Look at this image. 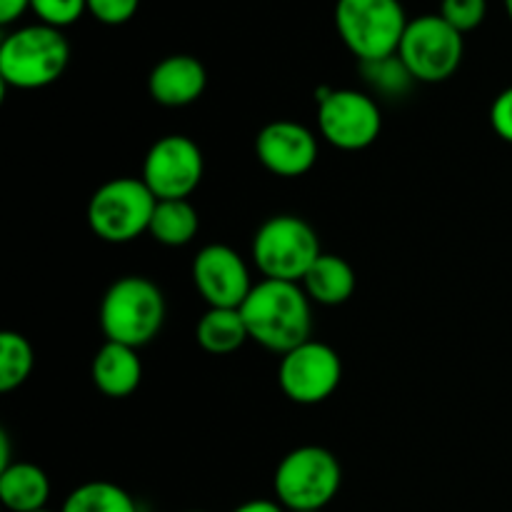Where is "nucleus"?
<instances>
[{"label": "nucleus", "instance_id": "25", "mask_svg": "<svg viewBox=\"0 0 512 512\" xmlns=\"http://www.w3.org/2000/svg\"><path fill=\"white\" fill-rule=\"evenodd\" d=\"M138 8L140 0H88V13L105 25L128 23Z\"/></svg>", "mask_w": 512, "mask_h": 512}, {"label": "nucleus", "instance_id": "1", "mask_svg": "<svg viewBox=\"0 0 512 512\" xmlns=\"http://www.w3.org/2000/svg\"><path fill=\"white\" fill-rule=\"evenodd\" d=\"M313 300L300 283L263 278L253 285L245 303L240 305L250 340L265 350L285 355L298 345L308 343L313 330Z\"/></svg>", "mask_w": 512, "mask_h": 512}, {"label": "nucleus", "instance_id": "11", "mask_svg": "<svg viewBox=\"0 0 512 512\" xmlns=\"http://www.w3.org/2000/svg\"><path fill=\"white\" fill-rule=\"evenodd\" d=\"M203 150L188 135H165L150 145L143 183L158 200H188L203 180Z\"/></svg>", "mask_w": 512, "mask_h": 512}, {"label": "nucleus", "instance_id": "28", "mask_svg": "<svg viewBox=\"0 0 512 512\" xmlns=\"http://www.w3.org/2000/svg\"><path fill=\"white\" fill-rule=\"evenodd\" d=\"M233 512H288L278 500H248V503L238 505Z\"/></svg>", "mask_w": 512, "mask_h": 512}, {"label": "nucleus", "instance_id": "31", "mask_svg": "<svg viewBox=\"0 0 512 512\" xmlns=\"http://www.w3.org/2000/svg\"><path fill=\"white\" fill-rule=\"evenodd\" d=\"M310 512H323V510H310Z\"/></svg>", "mask_w": 512, "mask_h": 512}, {"label": "nucleus", "instance_id": "19", "mask_svg": "<svg viewBox=\"0 0 512 512\" xmlns=\"http://www.w3.org/2000/svg\"><path fill=\"white\" fill-rule=\"evenodd\" d=\"M200 218L190 200H158L148 233L168 248L188 245L198 235Z\"/></svg>", "mask_w": 512, "mask_h": 512}, {"label": "nucleus", "instance_id": "3", "mask_svg": "<svg viewBox=\"0 0 512 512\" xmlns=\"http://www.w3.org/2000/svg\"><path fill=\"white\" fill-rule=\"evenodd\" d=\"M68 63V38L43 23L13 30L0 45V80L10 88H45L65 73Z\"/></svg>", "mask_w": 512, "mask_h": 512}, {"label": "nucleus", "instance_id": "20", "mask_svg": "<svg viewBox=\"0 0 512 512\" xmlns=\"http://www.w3.org/2000/svg\"><path fill=\"white\" fill-rule=\"evenodd\" d=\"M60 512H138L133 495L108 480H90L78 485L65 498Z\"/></svg>", "mask_w": 512, "mask_h": 512}, {"label": "nucleus", "instance_id": "21", "mask_svg": "<svg viewBox=\"0 0 512 512\" xmlns=\"http://www.w3.org/2000/svg\"><path fill=\"white\" fill-rule=\"evenodd\" d=\"M33 345L15 330L0 333V393H13L33 373Z\"/></svg>", "mask_w": 512, "mask_h": 512}, {"label": "nucleus", "instance_id": "15", "mask_svg": "<svg viewBox=\"0 0 512 512\" xmlns=\"http://www.w3.org/2000/svg\"><path fill=\"white\" fill-rule=\"evenodd\" d=\"M90 378L95 388L108 398H128L143 380V363L138 358V350L105 340L90 365Z\"/></svg>", "mask_w": 512, "mask_h": 512}, {"label": "nucleus", "instance_id": "18", "mask_svg": "<svg viewBox=\"0 0 512 512\" xmlns=\"http://www.w3.org/2000/svg\"><path fill=\"white\" fill-rule=\"evenodd\" d=\"M195 340L205 353L230 355L250 340L240 308H208L195 325Z\"/></svg>", "mask_w": 512, "mask_h": 512}, {"label": "nucleus", "instance_id": "7", "mask_svg": "<svg viewBox=\"0 0 512 512\" xmlns=\"http://www.w3.org/2000/svg\"><path fill=\"white\" fill-rule=\"evenodd\" d=\"M158 198L143 178H113L88 203L90 230L105 243H130L148 233Z\"/></svg>", "mask_w": 512, "mask_h": 512}, {"label": "nucleus", "instance_id": "2", "mask_svg": "<svg viewBox=\"0 0 512 512\" xmlns=\"http://www.w3.org/2000/svg\"><path fill=\"white\" fill-rule=\"evenodd\" d=\"M163 290L143 275H125L115 280L100 303V328L105 340L130 348H143L163 330Z\"/></svg>", "mask_w": 512, "mask_h": 512}, {"label": "nucleus", "instance_id": "30", "mask_svg": "<svg viewBox=\"0 0 512 512\" xmlns=\"http://www.w3.org/2000/svg\"><path fill=\"white\" fill-rule=\"evenodd\" d=\"M38 512H53V510H48V508H45V510H38Z\"/></svg>", "mask_w": 512, "mask_h": 512}, {"label": "nucleus", "instance_id": "13", "mask_svg": "<svg viewBox=\"0 0 512 512\" xmlns=\"http://www.w3.org/2000/svg\"><path fill=\"white\" fill-rule=\"evenodd\" d=\"M260 165L280 178H300L318 160V138L295 120H273L255 138Z\"/></svg>", "mask_w": 512, "mask_h": 512}, {"label": "nucleus", "instance_id": "16", "mask_svg": "<svg viewBox=\"0 0 512 512\" xmlns=\"http://www.w3.org/2000/svg\"><path fill=\"white\" fill-rule=\"evenodd\" d=\"M0 500L10 512L45 510L50 500V480L35 463H10L0 470Z\"/></svg>", "mask_w": 512, "mask_h": 512}, {"label": "nucleus", "instance_id": "32", "mask_svg": "<svg viewBox=\"0 0 512 512\" xmlns=\"http://www.w3.org/2000/svg\"><path fill=\"white\" fill-rule=\"evenodd\" d=\"M190 512H200V510H190Z\"/></svg>", "mask_w": 512, "mask_h": 512}, {"label": "nucleus", "instance_id": "27", "mask_svg": "<svg viewBox=\"0 0 512 512\" xmlns=\"http://www.w3.org/2000/svg\"><path fill=\"white\" fill-rule=\"evenodd\" d=\"M25 10H30V0H0V23H15Z\"/></svg>", "mask_w": 512, "mask_h": 512}, {"label": "nucleus", "instance_id": "14", "mask_svg": "<svg viewBox=\"0 0 512 512\" xmlns=\"http://www.w3.org/2000/svg\"><path fill=\"white\" fill-rule=\"evenodd\" d=\"M208 70L193 55H168L160 60L148 78L150 98L165 108H183L205 93Z\"/></svg>", "mask_w": 512, "mask_h": 512}, {"label": "nucleus", "instance_id": "26", "mask_svg": "<svg viewBox=\"0 0 512 512\" xmlns=\"http://www.w3.org/2000/svg\"><path fill=\"white\" fill-rule=\"evenodd\" d=\"M490 125H493L495 135L500 140L512 145V85L505 88L490 105Z\"/></svg>", "mask_w": 512, "mask_h": 512}, {"label": "nucleus", "instance_id": "6", "mask_svg": "<svg viewBox=\"0 0 512 512\" xmlns=\"http://www.w3.org/2000/svg\"><path fill=\"white\" fill-rule=\"evenodd\" d=\"M320 253L318 233L298 215H273L253 238V260L268 280L300 283Z\"/></svg>", "mask_w": 512, "mask_h": 512}, {"label": "nucleus", "instance_id": "5", "mask_svg": "<svg viewBox=\"0 0 512 512\" xmlns=\"http://www.w3.org/2000/svg\"><path fill=\"white\" fill-rule=\"evenodd\" d=\"M343 485L340 460L320 445H303L285 455L275 468V500L288 512L323 510Z\"/></svg>", "mask_w": 512, "mask_h": 512}, {"label": "nucleus", "instance_id": "10", "mask_svg": "<svg viewBox=\"0 0 512 512\" xmlns=\"http://www.w3.org/2000/svg\"><path fill=\"white\" fill-rule=\"evenodd\" d=\"M343 380V360L330 345L308 340L280 355V390L298 405H318L338 390Z\"/></svg>", "mask_w": 512, "mask_h": 512}, {"label": "nucleus", "instance_id": "17", "mask_svg": "<svg viewBox=\"0 0 512 512\" xmlns=\"http://www.w3.org/2000/svg\"><path fill=\"white\" fill-rule=\"evenodd\" d=\"M300 285L313 303L343 305L355 293V270L340 255L320 253V258L310 265Z\"/></svg>", "mask_w": 512, "mask_h": 512}, {"label": "nucleus", "instance_id": "12", "mask_svg": "<svg viewBox=\"0 0 512 512\" xmlns=\"http://www.w3.org/2000/svg\"><path fill=\"white\" fill-rule=\"evenodd\" d=\"M195 290L208 308H240L253 290L245 260L228 245H205L193 260Z\"/></svg>", "mask_w": 512, "mask_h": 512}, {"label": "nucleus", "instance_id": "9", "mask_svg": "<svg viewBox=\"0 0 512 512\" xmlns=\"http://www.w3.org/2000/svg\"><path fill=\"white\" fill-rule=\"evenodd\" d=\"M320 135L338 150H365L378 140L383 115L378 103L360 90H325L318 98Z\"/></svg>", "mask_w": 512, "mask_h": 512}, {"label": "nucleus", "instance_id": "24", "mask_svg": "<svg viewBox=\"0 0 512 512\" xmlns=\"http://www.w3.org/2000/svg\"><path fill=\"white\" fill-rule=\"evenodd\" d=\"M30 10L38 15L43 25L60 30L88 13V0H30Z\"/></svg>", "mask_w": 512, "mask_h": 512}, {"label": "nucleus", "instance_id": "22", "mask_svg": "<svg viewBox=\"0 0 512 512\" xmlns=\"http://www.w3.org/2000/svg\"><path fill=\"white\" fill-rule=\"evenodd\" d=\"M360 70L368 75L370 85H375L380 93H405L408 85L413 83V75L408 73V68H405L398 55L373 60V63H360Z\"/></svg>", "mask_w": 512, "mask_h": 512}, {"label": "nucleus", "instance_id": "23", "mask_svg": "<svg viewBox=\"0 0 512 512\" xmlns=\"http://www.w3.org/2000/svg\"><path fill=\"white\" fill-rule=\"evenodd\" d=\"M488 15V0H443L440 18L453 25L458 33H473Z\"/></svg>", "mask_w": 512, "mask_h": 512}, {"label": "nucleus", "instance_id": "4", "mask_svg": "<svg viewBox=\"0 0 512 512\" xmlns=\"http://www.w3.org/2000/svg\"><path fill=\"white\" fill-rule=\"evenodd\" d=\"M408 23L410 20L400 0H338L335 3V30L345 48L360 63L398 55Z\"/></svg>", "mask_w": 512, "mask_h": 512}, {"label": "nucleus", "instance_id": "8", "mask_svg": "<svg viewBox=\"0 0 512 512\" xmlns=\"http://www.w3.org/2000/svg\"><path fill=\"white\" fill-rule=\"evenodd\" d=\"M463 33L438 15H420L405 28L398 58L420 83H443L463 63Z\"/></svg>", "mask_w": 512, "mask_h": 512}, {"label": "nucleus", "instance_id": "29", "mask_svg": "<svg viewBox=\"0 0 512 512\" xmlns=\"http://www.w3.org/2000/svg\"><path fill=\"white\" fill-rule=\"evenodd\" d=\"M503 3H505V13H508V18L512 23V0H503Z\"/></svg>", "mask_w": 512, "mask_h": 512}]
</instances>
